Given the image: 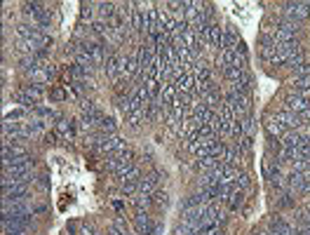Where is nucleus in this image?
Returning a JSON list of instances; mask_svg holds the SVG:
<instances>
[{
	"label": "nucleus",
	"mask_w": 310,
	"mask_h": 235,
	"mask_svg": "<svg viewBox=\"0 0 310 235\" xmlns=\"http://www.w3.org/2000/svg\"><path fill=\"white\" fill-rule=\"evenodd\" d=\"M104 71H106V78L118 83V80L125 75V56L118 54V52H111V56H108L104 64Z\"/></svg>",
	"instance_id": "f257e3e1"
},
{
	"label": "nucleus",
	"mask_w": 310,
	"mask_h": 235,
	"mask_svg": "<svg viewBox=\"0 0 310 235\" xmlns=\"http://www.w3.org/2000/svg\"><path fill=\"white\" fill-rule=\"evenodd\" d=\"M3 193H5L3 207H10V205H19V202H24V198H28V186H26V184L3 186Z\"/></svg>",
	"instance_id": "f03ea898"
},
{
	"label": "nucleus",
	"mask_w": 310,
	"mask_h": 235,
	"mask_svg": "<svg viewBox=\"0 0 310 235\" xmlns=\"http://www.w3.org/2000/svg\"><path fill=\"white\" fill-rule=\"evenodd\" d=\"M40 96H43V90H40L38 85H26V87H22V90L14 94V101H17V104H24V106H35L40 101Z\"/></svg>",
	"instance_id": "7ed1b4c3"
},
{
	"label": "nucleus",
	"mask_w": 310,
	"mask_h": 235,
	"mask_svg": "<svg viewBox=\"0 0 310 235\" xmlns=\"http://www.w3.org/2000/svg\"><path fill=\"white\" fill-rule=\"evenodd\" d=\"M305 108H310V96H301L296 92H289L284 96V111L294 113V115H301Z\"/></svg>",
	"instance_id": "20e7f679"
},
{
	"label": "nucleus",
	"mask_w": 310,
	"mask_h": 235,
	"mask_svg": "<svg viewBox=\"0 0 310 235\" xmlns=\"http://www.w3.org/2000/svg\"><path fill=\"white\" fill-rule=\"evenodd\" d=\"M289 188L301 193V195H310V177L308 174H299V172H289L287 174Z\"/></svg>",
	"instance_id": "39448f33"
},
{
	"label": "nucleus",
	"mask_w": 310,
	"mask_h": 235,
	"mask_svg": "<svg viewBox=\"0 0 310 235\" xmlns=\"http://www.w3.org/2000/svg\"><path fill=\"white\" fill-rule=\"evenodd\" d=\"M242 38L238 35V31L230 26L223 28V38H221V50H230V52H238L240 47H242Z\"/></svg>",
	"instance_id": "423d86ee"
},
{
	"label": "nucleus",
	"mask_w": 310,
	"mask_h": 235,
	"mask_svg": "<svg viewBox=\"0 0 310 235\" xmlns=\"http://www.w3.org/2000/svg\"><path fill=\"white\" fill-rule=\"evenodd\" d=\"M230 90L238 92V94H244V96H251V90H254V75L249 71L242 73L235 83H230Z\"/></svg>",
	"instance_id": "0eeeda50"
},
{
	"label": "nucleus",
	"mask_w": 310,
	"mask_h": 235,
	"mask_svg": "<svg viewBox=\"0 0 310 235\" xmlns=\"http://www.w3.org/2000/svg\"><path fill=\"white\" fill-rule=\"evenodd\" d=\"M268 230H270L273 235H294V233H296L294 226L282 217H270V219H268Z\"/></svg>",
	"instance_id": "6e6552de"
},
{
	"label": "nucleus",
	"mask_w": 310,
	"mask_h": 235,
	"mask_svg": "<svg viewBox=\"0 0 310 235\" xmlns=\"http://www.w3.org/2000/svg\"><path fill=\"white\" fill-rule=\"evenodd\" d=\"M174 87H177L179 94H195V78H193V73H181V75L174 80Z\"/></svg>",
	"instance_id": "1a4fd4ad"
},
{
	"label": "nucleus",
	"mask_w": 310,
	"mask_h": 235,
	"mask_svg": "<svg viewBox=\"0 0 310 235\" xmlns=\"http://www.w3.org/2000/svg\"><path fill=\"white\" fill-rule=\"evenodd\" d=\"M261 169H263V177H266L268 181L282 177V163H280V160H273V158L263 160V167H261Z\"/></svg>",
	"instance_id": "9d476101"
},
{
	"label": "nucleus",
	"mask_w": 310,
	"mask_h": 235,
	"mask_svg": "<svg viewBox=\"0 0 310 235\" xmlns=\"http://www.w3.org/2000/svg\"><path fill=\"white\" fill-rule=\"evenodd\" d=\"M226 202H228V209H230V212H238V209H242V205H244V190L238 188V186H232L230 195L226 198Z\"/></svg>",
	"instance_id": "9b49d317"
},
{
	"label": "nucleus",
	"mask_w": 310,
	"mask_h": 235,
	"mask_svg": "<svg viewBox=\"0 0 310 235\" xmlns=\"http://www.w3.org/2000/svg\"><path fill=\"white\" fill-rule=\"evenodd\" d=\"M296 207V200L292 198V193H282V195L275 198V209L277 212H289V209Z\"/></svg>",
	"instance_id": "f8f14e48"
},
{
	"label": "nucleus",
	"mask_w": 310,
	"mask_h": 235,
	"mask_svg": "<svg viewBox=\"0 0 310 235\" xmlns=\"http://www.w3.org/2000/svg\"><path fill=\"white\" fill-rule=\"evenodd\" d=\"M96 129H99V132H104V134H108V136H113L118 132V123L115 120H113V118H101L99 120V125H96Z\"/></svg>",
	"instance_id": "ddd939ff"
},
{
	"label": "nucleus",
	"mask_w": 310,
	"mask_h": 235,
	"mask_svg": "<svg viewBox=\"0 0 310 235\" xmlns=\"http://www.w3.org/2000/svg\"><path fill=\"white\" fill-rule=\"evenodd\" d=\"M296 94L301 96H310V78H296L294 80V90Z\"/></svg>",
	"instance_id": "4468645a"
},
{
	"label": "nucleus",
	"mask_w": 310,
	"mask_h": 235,
	"mask_svg": "<svg viewBox=\"0 0 310 235\" xmlns=\"http://www.w3.org/2000/svg\"><path fill=\"white\" fill-rule=\"evenodd\" d=\"M94 7H96V3H83V5H80V24L92 22V17H94Z\"/></svg>",
	"instance_id": "2eb2a0df"
},
{
	"label": "nucleus",
	"mask_w": 310,
	"mask_h": 235,
	"mask_svg": "<svg viewBox=\"0 0 310 235\" xmlns=\"http://www.w3.org/2000/svg\"><path fill=\"white\" fill-rule=\"evenodd\" d=\"M64 87H68V85H54V87L50 90V99L52 101H64V99H66L68 92L64 90Z\"/></svg>",
	"instance_id": "dca6fc26"
},
{
	"label": "nucleus",
	"mask_w": 310,
	"mask_h": 235,
	"mask_svg": "<svg viewBox=\"0 0 310 235\" xmlns=\"http://www.w3.org/2000/svg\"><path fill=\"white\" fill-rule=\"evenodd\" d=\"M167 193L165 190H155V193H150V200H153V205H158V207H165L167 205Z\"/></svg>",
	"instance_id": "f3484780"
},
{
	"label": "nucleus",
	"mask_w": 310,
	"mask_h": 235,
	"mask_svg": "<svg viewBox=\"0 0 310 235\" xmlns=\"http://www.w3.org/2000/svg\"><path fill=\"white\" fill-rule=\"evenodd\" d=\"M299 120H301V125H310V108H305V111L301 113Z\"/></svg>",
	"instance_id": "a211bd4d"
},
{
	"label": "nucleus",
	"mask_w": 310,
	"mask_h": 235,
	"mask_svg": "<svg viewBox=\"0 0 310 235\" xmlns=\"http://www.w3.org/2000/svg\"><path fill=\"white\" fill-rule=\"evenodd\" d=\"M75 230H78V221H71V224H68V233H75Z\"/></svg>",
	"instance_id": "6ab92c4d"
},
{
	"label": "nucleus",
	"mask_w": 310,
	"mask_h": 235,
	"mask_svg": "<svg viewBox=\"0 0 310 235\" xmlns=\"http://www.w3.org/2000/svg\"><path fill=\"white\" fill-rule=\"evenodd\" d=\"M43 212H47V207H45V205H38V207L33 209V214H43Z\"/></svg>",
	"instance_id": "aec40b11"
},
{
	"label": "nucleus",
	"mask_w": 310,
	"mask_h": 235,
	"mask_svg": "<svg viewBox=\"0 0 310 235\" xmlns=\"http://www.w3.org/2000/svg\"><path fill=\"white\" fill-rule=\"evenodd\" d=\"M254 235H273L270 230H254Z\"/></svg>",
	"instance_id": "412c9836"
},
{
	"label": "nucleus",
	"mask_w": 310,
	"mask_h": 235,
	"mask_svg": "<svg viewBox=\"0 0 310 235\" xmlns=\"http://www.w3.org/2000/svg\"><path fill=\"white\" fill-rule=\"evenodd\" d=\"M308 177H310V169H308Z\"/></svg>",
	"instance_id": "4be33fe9"
}]
</instances>
